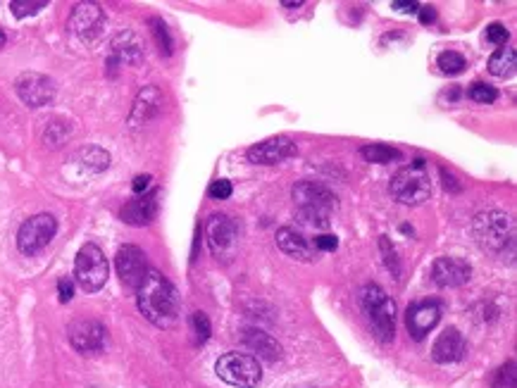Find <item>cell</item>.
Returning <instances> with one entry per match:
<instances>
[{"instance_id": "1", "label": "cell", "mask_w": 517, "mask_h": 388, "mask_svg": "<svg viewBox=\"0 0 517 388\" xmlns=\"http://www.w3.org/2000/svg\"><path fill=\"white\" fill-rule=\"evenodd\" d=\"M139 310L150 324L160 329H170L179 319V293L167 276L160 272L148 269L144 284L136 288Z\"/></svg>"}, {"instance_id": "2", "label": "cell", "mask_w": 517, "mask_h": 388, "mask_svg": "<svg viewBox=\"0 0 517 388\" xmlns=\"http://www.w3.org/2000/svg\"><path fill=\"white\" fill-rule=\"evenodd\" d=\"M293 205L298 217L303 219L310 227L324 229L329 227L331 217H334L336 207V196L326 186H322L318 181H298L293 186Z\"/></svg>"}, {"instance_id": "3", "label": "cell", "mask_w": 517, "mask_h": 388, "mask_svg": "<svg viewBox=\"0 0 517 388\" xmlns=\"http://www.w3.org/2000/svg\"><path fill=\"white\" fill-rule=\"evenodd\" d=\"M360 305L362 312L367 314L369 327L374 329V336L382 343H391L396 334V305L387 296L384 288L377 284H367L360 291Z\"/></svg>"}, {"instance_id": "4", "label": "cell", "mask_w": 517, "mask_h": 388, "mask_svg": "<svg viewBox=\"0 0 517 388\" xmlns=\"http://www.w3.org/2000/svg\"><path fill=\"white\" fill-rule=\"evenodd\" d=\"M431 193V181L425 170V160H415L391 179V196L403 205H422Z\"/></svg>"}, {"instance_id": "5", "label": "cell", "mask_w": 517, "mask_h": 388, "mask_svg": "<svg viewBox=\"0 0 517 388\" xmlns=\"http://www.w3.org/2000/svg\"><path fill=\"white\" fill-rule=\"evenodd\" d=\"M474 236H477L479 245L487 250H498L505 248V243H513L515 236V224L510 214L500 212V210H489V212L477 214L474 219Z\"/></svg>"}, {"instance_id": "6", "label": "cell", "mask_w": 517, "mask_h": 388, "mask_svg": "<svg viewBox=\"0 0 517 388\" xmlns=\"http://www.w3.org/2000/svg\"><path fill=\"white\" fill-rule=\"evenodd\" d=\"M215 371L224 384L236 388H255L262 381V369L257 358L246 353H226L215 365Z\"/></svg>"}, {"instance_id": "7", "label": "cell", "mask_w": 517, "mask_h": 388, "mask_svg": "<svg viewBox=\"0 0 517 388\" xmlns=\"http://www.w3.org/2000/svg\"><path fill=\"white\" fill-rule=\"evenodd\" d=\"M108 272L110 267L103 250L96 243L81 245V250L77 253V260H74V279L79 281V286L88 293H96L108 281Z\"/></svg>"}, {"instance_id": "8", "label": "cell", "mask_w": 517, "mask_h": 388, "mask_svg": "<svg viewBox=\"0 0 517 388\" xmlns=\"http://www.w3.org/2000/svg\"><path fill=\"white\" fill-rule=\"evenodd\" d=\"M57 232V222L52 214H34L19 227L17 248L24 255H36L46 248Z\"/></svg>"}, {"instance_id": "9", "label": "cell", "mask_w": 517, "mask_h": 388, "mask_svg": "<svg viewBox=\"0 0 517 388\" xmlns=\"http://www.w3.org/2000/svg\"><path fill=\"white\" fill-rule=\"evenodd\" d=\"M67 336H70V343L77 353L96 355L105 348L108 331L96 319H74L70 329H67Z\"/></svg>"}, {"instance_id": "10", "label": "cell", "mask_w": 517, "mask_h": 388, "mask_svg": "<svg viewBox=\"0 0 517 388\" xmlns=\"http://www.w3.org/2000/svg\"><path fill=\"white\" fill-rule=\"evenodd\" d=\"M14 91L22 98L24 105L29 108H43L55 98V83L46 74H36V72H24L14 81Z\"/></svg>"}, {"instance_id": "11", "label": "cell", "mask_w": 517, "mask_h": 388, "mask_svg": "<svg viewBox=\"0 0 517 388\" xmlns=\"http://www.w3.org/2000/svg\"><path fill=\"white\" fill-rule=\"evenodd\" d=\"M70 29L79 36L81 41L91 43L96 41L105 29V12L96 3H79L74 5L72 17H70Z\"/></svg>"}, {"instance_id": "12", "label": "cell", "mask_w": 517, "mask_h": 388, "mask_svg": "<svg viewBox=\"0 0 517 388\" xmlns=\"http://www.w3.org/2000/svg\"><path fill=\"white\" fill-rule=\"evenodd\" d=\"M115 267H117V276L126 288H139L148 274L146 253L136 245H122L115 258Z\"/></svg>"}, {"instance_id": "13", "label": "cell", "mask_w": 517, "mask_h": 388, "mask_svg": "<svg viewBox=\"0 0 517 388\" xmlns=\"http://www.w3.org/2000/svg\"><path fill=\"white\" fill-rule=\"evenodd\" d=\"M295 153H298V148H295V143L289 136H274V139H267L262 143L253 145L248 150V160L253 165H279V162L289 160Z\"/></svg>"}, {"instance_id": "14", "label": "cell", "mask_w": 517, "mask_h": 388, "mask_svg": "<svg viewBox=\"0 0 517 388\" xmlns=\"http://www.w3.org/2000/svg\"><path fill=\"white\" fill-rule=\"evenodd\" d=\"M205 236H208V245L215 255H224L226 250H231V245L236 243V222L229 214H213L205 224Z\"/></svg>"}, {"instance_id": "15", "label": "cell", "mask_w": 517, "mask_h": 388, "mask_svg": "<svg viewBox=\"0 0 517 388\" xmlns=\"http://www.w3.org/2000/svg\"><path fill=\"white\" fill-rule=\"evenodd\" d=\"M439 319H441L439 303L422 300V303H415L413 307H408V317H405V322H408L410 336H413L415 340H422L431 329L436 327V324H439Z\"/></svg>"}, {"instance_id": "16", "label": "cell", "mask_w": 517, "mask_h": 388, "mask_svg": "<svg viewBox=\"0 0 517 388\" xmlns=\"http://www.w3.org/2000/svg\"><path fill=\"white\" fill-rule=\"evenodd\" d=\"M431 276H434V284L441 288H458L465 286L472 276V267L467 262L458 258H439L431 267Z\"/></svg>"}, {"instance_id": "17", "label": "cell", "mask_w": 517, "mask_h": 388, "mask_svg": "<svg viewBox=\"0 0 517 388\" xmlns=\"http://www.w3.org/2000/svg\"><path fill=\"white\" fill-rule=\"evenodd\" d=\"M157 198H160V191H150V193H141L134 201H129L122 207V219L131 227H146L155 219L157 214Z\"/></svg>"}, {"instance_id": "18", "label": "cell", "mask_w": 517, "mask_h": 388, "mask_svg": "<svg viewBox=\"0 0 517 388\" xmlns=\"http://www.w3.org/2000/svg\"><path fill=\"white\" fill-rule=\"evenodd\" d=\"M465 350H467V345H465L462 334L451 327L443 334H439V338L434 340L431 358H434V363H439V365H451V363H458V360L465 358Z\"/></svg>"}, {"instance_id": "19", "label": "cell", "mask_w": 517, "mask_h": 388, "mask_svg": "<svg viewBox=\"0 0 517 388\" xmlns=\"http://www.w3.org/2000/svg\"><path fill=\"white\" fill-rule=\"evenodd\" d=\"M160 105H162V93L157 91L155 86H146L144 91L136 96L134 108H131V114H129V124L131 127H141V124L150 122V119L160 112Z\"/></svg>"}, {"instance_id": "20", "label": "cell", "mask_w": 517, "mask_h": 388, "mask_svg": "<svg viewBox=\"0 0 517 388\" xmlns=\"http://www.w3.org/2000/svg\"><path fill=\"white\" fill-rule=\"evenodd\" d=\"M277 245L282 248V253H286L289 258L298 262H313V248H310L308 238L300 232H295L291 227H282L277 232Z\"/></svg>"}, {"instance_id": "21", "label": "cell", "mask_w": 517, "mask_h": 388, "mask_svg": "<svg viewBox=\"0 0 517 388\" xmlns=\"http://www.w3.org/2000/svg\"><path fill=\"white\" fill-rule=\"evenodd\" d=\"M244 343L255 353L253 358H262V360H267V363H274V360H279V355H282V348H279L277 340H274L270 334L257 331V329H248L244 334Z\"/></svg>"}, {"instance_id": "22", "label": "cell", "mask_w": 517, "mask_h": 388, "mask_svg": "<svg viewBox=\"0 0 517 388\" xmlns=\"http://www.w3.org/2000/svg\"><path fill=\"white\" fill-rule=\"evenodd\" d=\"M113 52L117 62H139L141 60V41L131 31H124L113 41Z\"/></svg>"}, {"instance_id": "23", "label": "cell", "mask_w": 517, "mask_h": 388, "mask_svg": "<svg viewBox=\"0 0 517 388\" xmlns=\"http://www.w3.org/2000/svg\"><path fill=\"white\" fill-rule=\"evenodd\" d=\"M74 162H77L81 170H86L88 174H98V172L108 170L110 155L105 153L103 148H84L74 155Z\"/></svg>"}, {"instance_id": "24", "label": "cell", "mask_w": 517, "mask_h": 388, "mask_svg": "<svg viewBox=\"0 0 517 388\" xmlns=\"http://www.w3.org/2000/svg\"><path fill=\"white\" fill-rule=\"evenodd\" d=\"M515 67H517V52L513 48H498L489 57V72L494 76H513L515 74Z\"/></svg>"}, {"instance_id": "25", "label": "cell", "mask_w": 517, "mask_h": 388, "mask_svg": "<svg viewBox=\"0 0 517 388\" xmlns=\"http://www.w3.org/2000/svg\"><path fill=\"white\" fill-rule=\"evenodd\" d=\"M360 155L365 157L367 162H377V165H387V162H393V160H400V153L391 145H384V143H372V145H365V148L360 150Z\"/></svg>"}, {"instance_id": "26", "label": "cell", "mask_w": 517, "mask_h": 388, "mask_svg": "<svg viewBox=\"0 0 517 388\" xmlns=\"http://www.w3.org/2000/svg\"><path fill=\"white\" fill-rule=\"evenodd\" d=\"M191 334H193V340L200 345L205 343V340L210 338V334H213V327H210V319L205 312H193L191 314Z\"/></svg>"}, {"instance_id": "27", "label": "cell", "mask_w": 517, "mask_h": 388, "mask_svg": "<svg viewBox=\"0 0 517 388\" xmlns=\"http://www.w3.org/2000/svg\"><path fill=\"white\" fill-rule=\"evenodd\" d=\"M439 67L446 74H460V72L465 70V57L456 50H446L439 55Z\"/></svg>"}, {"instance_id": "28", "label": "cell", "mask_w": 517, "mask_h": 388, "mask_svg": "<svg viewBox=\"0 0 517 388\" xmlns=\"http://www.w3.org/2000/svg\"><path fill=\"white\" fill-rule=\"evenodd\" d=\"M467 96L472 98L474 103L489 105V103H494L496 98H498V93H496L494 86H487V83H479V81H477V83H472V86H469Z\"/></svg>"}, {"instance_id": "29", "label": "cell", "mask_w": 517, "mask_h": 388, "mask_svg": "<svg viewBox=\"0 0 517 388\" xmlns=\"http://www.w3.org/2000/svg\"><path fill=\"white\" fill-rule=\"evenodd\" d=\"M150 26H153V36H155L160 50L165 52V55H170V52H172V39H170V31H167L165 22H162V19H150Z\"/></svg>"}, {"instance_id": "30", "label": "cell", "mask_w": 517, "mask_h": 388, "mask_svg": "<svg viewBox=\"0 0 517 388\" xmlns=\"http://www.w3.org/2000/svg\"><path fill=\"white\" fill-rule=\"evenodd\" d=\"M515 363L510 360L508 365H503L498 371H496V379H494V386L491 388H515Z\"/></svg>"}, {"instance_id": "31", "label": "cell", "mask_w": 517, "mask_h": 388, "mask_svg": "<svg viewBox=\"0 0 517 388\" xmlns=\"http://www.w3.org/2000/svg\"><path fill=\"white\" fill-rule=\"evenodd\" d=\"M48 3H43V0H36V3H26V0H14V3H10V10H12L14 17H29V14H36L39 10H43Z\"/></svg>"}, {"instance_id": "32", "label": "cell", "mask_w": 517, "mask_h": 388, "mask_svg": "<svg viewBox=\"0 0 517 388\" xmlns=\"http://www.w3.org/2000/svg\"><path fill=\"white\" fill-rule=\"evenodd\" d=\"M508 39H510V31L505 29L503 24L494 22V24L487 26V41H489V43H494V45H505V43H508Z\"/></svg>"}, {"instance_id": "33", "label": "cell", "mask_w": 517, "mask_h": 388, "mask_svg": "<svg viewBox=\"0 0 517 388\" xmlns=\"http://www.w3.org/2000/svg\"><path fill=\"white\" fill-rule=\"evenodd\" d=\"M208 193H210V198H215V201H226V198L231 196V181H226V179L213 181L208 188Z\"/></svg>"}, {"instance_id": "34", "label": "cell", "mask_w": 517, "mask_h": 388, "mask_svg": "<svg viewBox=\"0 0 517 388\" xmlns=\"http://www.w3.org/2000/svg\"><path fill=\"white\" fill-rule=\"evenodd\" d=\"M315 248L322 250V253H334L339 248V238L334 234H322L315 238Z\"/></svg>"}, {"instance_id": "35", "label": "cell", "mask_w": 517, "mask_h": 388, "mask_svg": "<svg viewBox=\"0 0 517 388\" xmlns=\"http://www.w3.org/2000/svg\"><path fill=\"white\" fill-rule=\"evenodd\" d=\"M74 296V284L70 279H60L57 281V298H60V303H70Z\"/></svg>"}, {"instance_id": "36", "label": "cell", "mask_w": 517, "mask_h": 388, "mask_svg": "<svg viewBox=\"0 0 517 388\" xmlns=\"http://www.w3.org/2000/svg\"><path fill=\"white\" fill-rule=\"evenodd\" d=\"M150 174H139V176H136V179H134V183H131V188H134V193H136V196H141V193H144L146 191V188L148 186H150Z\"/></svg>"}, {"instance_id": "37", "label": "cell", "mask_w": 517, "mask_h": 388, "mask_svg": "<svg viewBox=\"0 0 517 388\" xmlns=\"http://www.w3.org/2000/svg\"><path fill=\"white\" fill-rule=\"evenodd\" d=\"M418 12H420V22L422 24L434 22V17H436V12H434V8H431V5H425V8H420Z\"/></svg>"}, {"instance_id": "38", "label": "cell", "mask_w": 517, "mask_h": 388, "mask_svg": "<svg viewBox=\"0 0 517 388\" xmlns=\"http://www.w3.org/2000/svg\"><path fill=\"white\" fill-rule=\"evenodd\" d=\"M391 8L400 10V12H418L420 5H418V3H400V0H393Z\"/></svg>"}, {"instance_id": "39", "label": "cell", "mask_w": 517, "mask_h": 388, "mask_svg": "<svg viewBox=\"0 0 517 388\" xmlns=\"http://www.w3.org/2000/svg\"><path fill=\"white\" fill-rule=\"evenodd\" d=\"M300 5H303V3L298 0V3H284V8H300Z\"/></svg>"}, {"instance_id": "40", "label": "cell", "mask_w": 517, "mask_h": 388, "mask_svg": "<svg viewBox=\"0 0 517 388\" xmlns=\"http://www.w3.org/2000/svg\"><path fill=\"white\" fill-rule=\"evenodd\" d=\"M5 45V34H3V29H0V48Z\"/></svg>"}]
</instances>
